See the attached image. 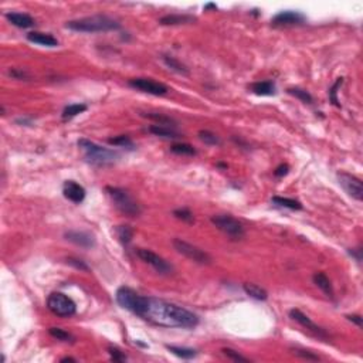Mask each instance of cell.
<instances>
[{
  "instance_id": "1",
  "label": "cell",
  "mask_w": 363,
  "mask_h": 363,
  "mask_svg": "<svg viewBox=\"0 0 363 363\" xmlns=\"http://www.w3.org/2000/svg\"><path fill=\"white\" fill-rule=\"evenodd\" d=\"M141 318L163 328L192 329L199 324L197 315L193 314L192 311L152 296H146V302L141 314Z\"/></svg>"
},
{
  "instance_id": "2",
  "label": "cell",
  "mask_w": 363,
  "mask_h": 363,
  "mask_svg": "<svg viewBox=\"0 0 363 363\" xmlns=\"http://www.w3.org/2000/svg\"><path fill=\"white\" fill-rule=\"evenodd\" d=\"M66 27L73 31H79V33H99V31L118 30L121 24L112 17L104 16V14H95V16L67 21Z\"/></svg>"
},
{
  "instance_id": "3",
  "label": "cell",
  "mask_w": 363,
  "mask_h": 363,
  "mask_svg": "<svg viewBox=\"0 0 363 363\" xmlns=\"http://www.w3.org/2000/svg\"><path fill=\"white\" fill-rule=\"evenodd\" d=\"M78 146L84 152L85 160L95 166H108L119 159V153L117 150L99 146L95 142H91L84 138L78 141Z\"/></svg>"
},
{
  "instance_id": "4",
  "label": "cell",
  "mask_w": 363,
  "mask_h": 363,
  "mask_svg": "<svg viewBox=\"0 0 363 363\" xmlns=\"http://www.w3.org/2000/svg\"><path fill=\"white\" fill-rule=\"evenodd\" d=\"M107 193L112 199L114 205L121 213L131 217H137L141 215V207L132 197L129 196L127 190H124L121 187L108 186L107 187Z\"/></svg>"
},
{
  "instance_id": "5",
  "label": "cell",
  "mask_w": 363,
  "mask_h": 363,
  "mask_svg": "<svg viewBox=\"0 0 363 363\" xmlns=\"http://www.w3.org/2000/svg\"><path fill=\"white\" fill-rule=\"evenodd\" d=\"M115 298H117V302L122 308L131 311L132 314L138 315V316H141L142 311H144V306H145V302H146V296L138 294L137 291H134L129 287L118 288Z\"/></svg>"
},
{
  "instance_id": "6",
  "label": "cell",
  "mask_w": 363,
  "mask_h": 363,
  "mask_svg": "<svg viewBox=\"0 0 363 363\" xmlns=\"http://www.w3.org/2000/svg\"><path fill=\"white\" fill-rule=\"evenodd\" d=\"M47 308L57 316L61 318H70L75 314L77 305L75 302L63 292H53L47 298Z\"/></svg>"
},
{
  "instance_id": "7",
  "label": "cell",
  "mask_w": 363,
  "mask_h": 363,
  "mask_svg": "<svg viewBox=\"0 0 363 363\" xmlns=\"http://www.w3.org/2000/svg\"><path fill=\"white\" fill-rule=\"evenodd\" d=\"M173 247H175V250H176L179 254L185 255L189 260L195 261L197 264L207 265L212 263V257H210L209 253H206L205 250L199 248L196 245L187 243V241L182 240V238H175L173 240Z\"/></svg>"
},
{
  "instance_id": "8",
  "label": "cell",
  "mask_w": 363,
  "mask_h": 363,
  "mask_svg": "<svg viewBox=\"0 0 363 363\" xmlns=\"http://www.w3.org/2000/svg\"><path fill=\"white\" fill-rule=\"evenodd\" d=\"M212 223L224 234H227L231 238H243L245 234L244 227L243 224L234 218V217L228 216V215H217V216L212 217Z\"/></svg>"
},
{
  "instance_id": "9",
  "label": "cell",
  "mask_w": 363,
  "mask_h": 363,
  "mask_svg": "<svg viewBox=\"0 0 363 363\" xmlns=\"http://www.w3.org/2000/svg\"><path fill=\"white\" fill-rule=\"evenodd\" d=\"M137 255L146 264L152 265L155 270H156L159 274L162 275H167L172 273V265L167 263L165 258H162L160 255H157L156 253L150 251V250H146V248H138Z\"/></svg>"
},
{
  "instance_id": "10",
  "label": "cell",
  "mask_w": 363,
  "mask_h": 363,
  "mask_svg": "<svg viewBox=\"0 0 363 363\" xmlns=\"http://www.w3.org/2000/svg\"><path fill=\"white\" fill-rule=\"evenodd\" d=\"M128 85L131 88L138 89V91H142L145 94H150V95H165L167 94V88L165 84L162 82H157L150 78H132L128 81Z\"/></svg>"
},
{
  "instance_id": "11",
  "label": "cell",
  "mask_w": 363,
  "mask_h": 363,
  "mask_svg": "<svg viewBox=\"0 0 363 363\" xmlns=\"http://www.w3.org/2000/svg\"><path fill=\"white\" fill-rule=\"evenodd\" d=\"M338 180H339V185L344 187V190L349 196L354 197L358 202H362L363 186L361 179H358L351 173H346V172H339Z\"/></svg>"
},
{
  "instance_id": "12",
  "label": "cell",
  "mask_w": 363,
  "mask_h": 363,
  "mask_svg": "<svg viewBox=\"0 0 363 363\" xmlns=\"http://www.w3.org/2000/svg\"><path fill=\"white\" fill-rule=\"evenodd\" d=\"M306 19L302 13L299 11H294V10H285V11H280L278 14H275L271 23L275 27H288V26H299L304 24Z\"/></svg>"
},
{
  "instance_id": "13",
  "label": "cell",
  "mask_w": 363,
  "mask_h": 363,
  "mask_svg": "<svg viewBox=\"0 0 363 363\" xmlns=\"http://www.w3.org/2000/svg\"><path fill=\"white\" fill-rule=\"evenodd\" d=\"M290 316L291 319H294L295 322H298L299 325H302L304 328H306L308 331H311L312 334H315L318 338H322V339H328V334L325 332L322 328H319L318 325L314 324L309 316H306L304 312H301L299 309H291L290 311Z\"/></svg>"
},
{
  "instance_id": "14",
  "label": "cell",
  "mask_w": 363,
  "mask_h": 363,
  "mask_svg": "<svg viewBox=\"0 0 363 363\" xmlns=\"http://www.w3.org/2000/svg\"><path fill=\"white\" fill-rule=\"evenodd\" d=\"M63 193L66 199H69L70 202L73 203H82L84 199H85V189L78 185L77 182L74 180H67L63 186Z\"/></svg>"
},
{
  "instance_id": "15",
  "label": "cell",
  "mask_w": 363,
  "mask_h": 363,
  "mask_svg": "<svg viewBox=\"0 0 363 363\" xmlns=\"http://www.w3.org/2000/svg\"><path fill=\"white\" fill-rule=\"evenodd\" d=\"M66 240L73 243V244L79 245L82 248H91L95 245V240L94 237L91 236L89 233H85V231H67L66 234Z\"/></svg>"
},
{
  "instance_id": "16",
  "label": "cell",
  "mask_w": 363,
  "mask_h": 363,
  "mask_svg": "<svg viewBox=\"0 0 363 363\" xmlns=\"http://www.w3.org/2000/svg\"><path fill=\"white\" fill-rule=\"evenodd\" d=\"M6 19L9 20L10 23L16 27H20V29H29V27H33L34 26V19L26 14V13H19V11H9L4 14Z\"/></svg>"
},
{
  "instance_id": "17",
  "label": "cell",
  "mask_w": 363,
  "mask_h": 363,
  "mask_svg": "<svg viewBox=\"0 0 363 363\" xmlns=\"http://www.w3.org/2000/svg\"><path fill=\"white\" fill-rule=\"evenodd\" d=\"M27 40L39 44V46H44V47H57L59 46V40L54 36L47 34V33H40V31H31L27 34Z\"/></svg>"
},
{
  "instance_id": "18",
  "label": "cell",
  "mask_w": 363,
  "mask_h": 363,
  "mask_svg": "<svg viewBox=\"0 0 363 363\" xmlns=\"http://www.w3.org/2000/svg\"><path fill=\"white\" fill-rule=\"evenodd\" d=\"M147 131L150 134H153L155 137L166 138V139H177V138H180V134L177 132L175 128L167 127V125L155 124V125H150V127L147 128Z\"/></svg>"
},
{
  "instance_id": "19",
  "label": "cell",
  "mask_w": 363,
  "mask_h": 363,
  "mask_svg": "<svg viewBox=\"0 0 363 363\" xmlns=\"http://www.w3.org/2000/svg\"><path fill=\"white\" fill-rule=\"evenodd\" d=\"M250 89L254 92L255 95H263V97H270L275 94V84L273 81H258L250 85Z\"/></svg>"
},
{
  "instance_id": "20",
  "label": "cell",
  "mask_w": 363,
  "mask_h": 363,
  "mask_svg": "<svg viewBox=\"0 0 363 363\" xmlns=\"http://www.w3.org/2000/svg\"><path fill=\"white\" fill-rule=\"evenodd\" d=\"M193 16L189 14H167L159 20L160 24L163 26H176V24H186V23H193L195 21Z\"/></svg>"
},
{
  "instance_id": "21",
  "label": "cell",
  "mask_w": 363,
  "mask_h": 363,
  "mask_svg": "<svg viewBox=\"0 0 363 363\" xmlns=\"http://www.w3.org/2000/svg\"><path fill=\"white\" fill-rule=\"evenodd\" d=\"M314 283L325 295L334 298V288H332V284H331L329 278H328L324 273H316V274L314 275Z\"/></svg>"
},
{
  "instance_id": "22",
  "label": "cell",
  "mask_w": 363,
  "mask_h": 363,
  "mask_svg": "<svg viewBox=\"0 0 363 363\" xmlns=\"http://www.w3.org/2000/svg\"><path fill=\"white\" fill-rule=\"evenodd\" d=\"M243 290H244V292L248 295V296L254 298V299H257V301H265V299L268 298L267 291H265L264 288L258 287L257 284L247 283V284L243 285Z\"/></svg>"
},
{
  "instance_id": "23",
  "label": "cell",
  "mask_w": 363,
  "mask_h": 363,
  "mask_svg": "<svg viewBox=\"0 0 363 363\" xmlns=\"http://www.w3.org/2000/svg\"><path fill=\"white\" fill-rule=\"evenodd\" d=\"M162 61L166 64V67L172 70V71H175L177 74H183V75H187L189 74V70L185 64H182L179 60H176L175 57H172V56H162Z\"/></svg>"
},
{
  "instance_id": "24",
  "label": "cell",
  "mask_w": 363,
  "mask_h": 363,
  "mask_svg": "<svg viewBox=\"0 0 363 363\" xmlns=\"http://www.w3.org/2000/svg\"><path fill=\"white\" fill-rule=\"evenodd\" d=\"M271 202H273L274 205H277V206L285 207V209H291V210H301V209H302V205H301L298 200L290 199V197L274 196Z\"/></svg>"
},
{
  "instance_id": "25",
  "label": "cell",
  "mask_w": 363,
  "mask_h": 363,
  "mask_svg": "<svg viewBox=\"0 0 363 363\" xmlns=\"http://www.w3.org/2000/svg\"><path fill=\"white\" fill-rule=\"evenodd\" d=\"M84 111H87V105L84 104H71L69 107H66L63 111V119H71L77 117L79 114H82Z\"/></svg>"
},
{
  "instance_id": "26",
  "label": "cell",
  "mask_w": 363,
  "mask_h": 363,
  "mask_svg": "<svg viewBox=\"0 0 363 363\" xmlns=\"http://www.w3.org/2000/svg\"><path fill=\"white\" fill-rule=\"evenodd\" d=\"M170 150L176 155H182V156H193L197 153L196 149L189 144H173Z\"/></svg>"
},
{
  "instance_id": "27",
  "label": "cell",
  "mask_w": 363,
  "mask_h": 363,
  "mask_svg": "<svg viewBox=\"0 0 363 363\" xmlns=\"http://www.w3.org/2000/svg\"><path fill=\"white\" fill-rule=\"evenodd\" d=\"M167 351L172 352L173 355H176L177 358H182V359H192L197 355L195 349H190V348H179V346H166Z\"/></svg>"
},
{
  "instance_id": "28",
  "label": "cell",
  "mask_w": 363,
  "mask_h": 363,
  "mask_svg": "<svg viewBox=\"0 0 363 363\" xmlns=\"http://www.w3.org/2000/svg\"><path fill=\"white\" fill-rule=\"evenodd\" d=\"M115 233L122 244H129L134 237V230L129 226H118L115 228Z\"/></svg>"
},
{
  "instance_id": "29",
  "label": "cell",
  "mask_w": 363,
  "mask_h": 363,
  "mask_svg": "<svg viewBox=\"0 0 363 363\" xmlns=\"http://www.w3.org/2000/svg\"><path fill=\"white\" fill-rule=\"evenodd\" d=\"M49 334L51 335L53 338H56L57 341H63V342H70V344H73V342L75 341V338L70 334V332L64 331V329H60V328H50Z\"/></svg>"
},
{
  "instance_id": "30",
  "label": "cell",
  "mask_w": 363,
  "mask_h": 363,
  "mask_svg": "<svg viewBox=\"0 0 363 363\" xmlns=\"http://www.w3.org/2000/svg\"><path fill=\"white\" fill-rule=\"evenodd\" d=\"M108 142L111 145H115V146H121V147H127L129 150H132V149H135V145H134V142H132V139L127 135H119L117 138H111L108 139Z\"/></svg>"
},
{
  "instance_id": "31",
  "label": "cell",
  "mask_w": 363,
  "mask_h": 363,
  "mask_svg": "<svg viewBox=\"0 0 363 363\" xmlns=\"http://www.w3.org/2000/svg\"><path fill=\"white\" fill-rule=\"evenodd\" d=\"M199 138L202 142H205L207 145H212V146H217L221 144L220 138L217 137L216 134H213L212 131H200L199 132Z\"/></svg>"
},
{
  "instance_id": "32",
  "label": "cell",
  "mask_w": 363,
  "mask_h": 363,
  "mask_svg": "<svg viewBox=\"0 0 363 363\" xmlns=\"http://www.w3.org/2000/svg\"><path fill=\"white\" fill-rule=\"evenodd\" d=\"M288 94H291V95H294L295 98H298V99H301L302 102H305V104H312V95L308 92V91H305V89L302 88H288Z\"/></svg>"
},
{
  "instance_id": "33",
  "label": "cell",
  "mask_w": 363,
  "mask_h": 363,
  "mask_svg": "<svg viewBox=\"0 0 363 363\" xmlns=\"http://www.w3.org/2000/svg\"><path fill=\"white\" fill-rule=\"evenodd\" d=\"M221 352H223L224 356H227L228 359H231V361H234V362H248V361H250L248 358H245V356H243L240 352H237L234 349H230V348L221 349Z\"/></svg>"
},
{
  "instance_id": "34",
  "label": "cell",
  "mask_w": 363,
  "mask_h": 363,
  "mask_svg": "<svg viewBox=\"0 0 363 363\" xmlns=\"http://www.w3.org/2000/svg\"><path fill=\"white\" fill-rule=\"evenodd\" d=\"M147 118L156 121L159 125H167V127L175 128V121L170 118V117H165V115H160V114H147Z\"/></svg>"
},
{
  "instance_id": "35",
  "label": "cell",
  "mask_w": 363,
  "mask_h": 363,
  "mask_svg": "<svg viewBox=\"0 0 363 363\" xmlns=\"http://www.w3.org/2000/svg\"><path fill=\"white\" fill-rule=\"evenodd\" d=\"M173 215H175L177 218H180V220H183V221H187V223H193V221H195L192 212L187 210V209H179V210H175Z\"/></svg>"
},
{
  "instance_id": "36",
  "label": "cell",
  "mask_w": 363,
  "mask_h": 363,
  "mask_svg": "<svg viewBox=\"0 0 363 363\" xmlns=\"http://www.w3.org/2000/svg\"><path fill=\"white\" fill-rule=\"evenodd\" d=\"M294 352L292 354L295 355V356H298V358H302V359H306V361H318L319 358L316 356V355H314L312 352H309V351H305V349H292Z\"/></svg>"
},
{
  "instance_id": "37",
  "label": "cell",
  "mask_w": 363,
  "mask_h": 363,
  "mask_svg": "<svg viewBox=\"0 0 363 363\" xmlns=\"http://www.w3.org/2000/svg\"><path fill=\"white\" fill-rule=\"evenodd\" d=\"M67 264L73 265L74 268H77V270H81V271H88L89 267L82 260H78V258H74V257H70L67 258Z\"/></svg>"
},
{
  "instance_id": "38",
  "label": "cell",
  "mask_w": 363,
  "mask_h": 363,
  "mask_svg": "<svg viewBox=\"0 0 363 363\" xmlns=\"http://www.w3.org/2000/svg\"><path fill=\"white\" fill-rule=\"evenodd\" d=\"M342 82H344V78H338V81L334 84V87L329 89V98H331V101L334 102V105H336V107H341V104L338 102V98H336V92H338L339 85H342Z\"/></svg>"
},
{
  "instance_id": "39",
  "label": "cell",
  "mask_w": 363,
  "mask_h": 363,
  "mask_svg": "<svg viewBox=\"0 0 363 363\" xmlns=\"http://www.w3.org/2000/svg\"><path fill=\"white\" fill-rule=\"evenodd\" d=\"M108 352L111 355V358L117 362H125L127 361V356L122 354L121 351H118L117 348H108Z\"/></svg>"
},
{
  "instance_id": "40",
  "label": "cell",
  "mask_w": 363,
  "mask_h": 363,
  "mask_svg": "<svg viewBox=\"0 0 363 363\" xmlns=\"http://www.w3.org/2000/svg\"><path fill=\"white\" fill-rule=\"evenodd\" d=\"M288 170H290V166H288V165H280V166L275 169L274 175L277 177H283L288 173Z\"/></svg>"
},
{
  "instance_id": "41",
  "label": "cell",
  "mask_w": 363,
  "mask_h": 363,
  "mask_svg": "<svg viewBox=\"0 0 363 363\" xmlns=\"http://www.w3.org/2000/svg\"><path fill=\"white\" fill-rule=\"evenodd\" d=\"M346 318H348L349 321L355 322L358 326H362V316H361V315H348Z\"/></svg>"
},
{
  "instance_id": "42",
  "label": "cell",
  "mask_w": 363,
  "mask_h": 363,
  "mask_svg": "<svg viewBox=\"0 0 363 363\" xmlns=\"http://www.w3.org/2000/svg\"><path fill=\"white\" fill-rule=\"evenodd\" d=\"M61 362H75V359H73V358H63Z\"/></svg>"
}]
</instances>
